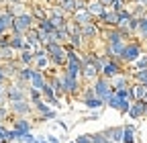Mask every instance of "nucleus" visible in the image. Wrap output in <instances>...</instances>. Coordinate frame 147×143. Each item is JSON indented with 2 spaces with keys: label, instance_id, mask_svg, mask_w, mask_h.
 I'll list each match as a JSON object with an SVG mask.
<instances>
[{
  "label": "nucleus",
  "instance_id": "nucleus-1",
  "mask_svg": "<svg viewBox=\"0 0 147 143\" xmlns=\"http://www.w3.org/2000/svg\"><path fill=\"white\" fill-rule=\"evenodd\" d=\"M33 23H35V19L31 16V12L27 10V12H23V14L14 16L10 31H12V35H25L29 29H33Z\"/></svg>",
  "mask_w": 147,
  "mask_h": 143
},
{
  "label": "nucleus",
  "instance_id": "nucleus-2",
  "mask_svg": "<svg viewBox=\"0 0 147 143\" xmlns=\"http://www.w3.org/2000/svg\"><path fill=\"white\" fill-rule=\"evenodd\" d=\"M141 55H143L141 43H137V41H129V43L125 45L123 53H121L119 61H123V63H135V61H137Z\"/></svg>",
  "mask_w": 147,
  "mask_h": 143
},
{
  "label": "nucleus",
  "instance_id": "nucleus-3",
  "mask_svg": "<svg viewBox=\"0 0 147 143\" xmlns=\"http://www.w3.org/2000/svg\"><path fill=\"white\" fill-rule=\"evenodd\" d=\"M94 96L96 98H100L104 104H106V100L110 98V94H113V86H110V82L106 80V78H102V76H98L96 80H94Z\"/></svg>",
  "mask_w": 147,
  "mask_h": 143
},
{
  "label": "nucleus",
  "instance_id": "nucleus-4",
  "mask_svg": "<svg viewBox=\"0 0 147 143\" xmlns=\"http://www.w3.org/2000/svg\"><path fill=\"white\" fill-rule=\"evenodd\" d=\"M119 74H123V67H121L119 59H108V61L104 63L102 72H100V76L106 78V80H113V78L119 76Z\"/></svg>",
  "mask_w": 147,
  "mask_h": 143
},
{
  "label": "nucleus",
  "instance_id": "nucleus-5",
  "mask_svg": "<svg viewBox=\"0 0 147 143\" xmlns=\"http://www.w3.org/2000/svg\"><path fill=\"white\" fill-rule=\"evenodd\" d=\"M49 21H51V25H53L55 29H61V27H65V23H67V14H65L59 6H55V8L49 10Z\"/></svg>",
  "mask_w": 147,
  "mask_h": 143
},
{
  "label": "nucleus",
  "instance_id": "nucleus-6",
  "mask_svg": "<svg viewBox=\"0 0 147 143\" xmlns=\"http://www.w3.org/2000/svg\"><path fill=\"white\" fill-rule=\"evenodd\" d=\"M10 113L16 115V117H27L33 113V104L27 102V100H16V102H10Z\"/></svg>",
  "mask_w": 147,
  "mask_h": 143
},
{
  "label": "nucleus",
  "instance_id": "nucleus-7",
  "mask_svg": "<svg viewBox=\"0 0 147 143\" xmlns=\"http://www.w3.org/2000/svg\"><path fill=\"white\" fill-rule=\"evenodd\" d=\"M6 100H8V102L25 100V88H23V84H12V86H6Z\"/></svg>",
  "mask_w": 147,
  "mask_h": 143
},
{
  "label": "nucleus",
  "instance_id": "nucleus-8",
  "mask_svg": "<svg viewBox=\"0 0 147 143\" xmlns=\"http://www.w3.org/2000/svg\"><path fill=\"white\" fill-rule=\"evenodd\" d=\"M61 80H63V90H65V94H78V90H80V80L78 78H71V76H67L65 72L61 74Z\"/></svg>",
  "mask_w": 147,
  "mask_h": 143
},
{
  "label": "nucleus",
  "instance_id": "nucleus-9",
  "mask_svg": "<svg viewBox=\"0 0 147 143\" xmlns=\"http://www.w3.org/2000/svg\"><path fill=\"white\" fill-rule=\"evenodd\" d=\"M71 21L76 23V25H80V27H84L88 23H94V16H92L86 8H80V10H76V12L71 14Z\"/></svg>",
  "mask_w": 147,
  "mask_h": 143
},
{
  "label": "nucleus",
  "instance_id": "nucleus-10",
  "mask_svg": "<svg viewBox=\"0 0 147 143\" xmlns=\"http://www.w3.org/2000/svg\"><path fill=\"white\" fill-rule=\"evenodd\" d=\"M129 119L131 121H139V119H143L145 117V102L143 100H135L133 104H131V109H129Z\"/></svg>",
  "mask_w": 147,
  "mask_h": 143
},
{
  "label": "nucleus",
  "instance_id": "nucleus-11",
  "mask_svg": "<svg viewBox=\"0 0 147 143\" xmlns=\"http://www.w3.org/2000/svg\"><path fill=\"white\" fill-rule=\"evenodd\" d=\"M12 129H14L18 135H25V133H31V131H33V125H31V121H29L27 117H16Z\"/></svg>",
  "mask_w": 147,
  "mask_h": 143
},
{
  "label": "nucleus",
  "instance_id": "nucleus-12",
  "mask_svg": "<svg viewBox=\"0 0 147 143\" xmlns=\"http://www.w3.org/2000/svg\"><path fill=\"white\" fill-rule=\"evenodd\" d=\"M96 21H98V25L104 23L108 29H117V25H119V14H117L115 10H104V14L100 16V19H96Z\"/></svg>",
  "mask_w": 147,
  "mask_h": 143
},
{
  "label": "nucleus",
  "instance_id": "nucleus-13",
  "mask_svg": "<svg viewBox=\"0 0 147 143\" xmlns=\"http://www.w3.org/2000/svg\"><path fill=\"white\" fill-rule=\"evenodd\" d=\"M86 10L94 16V21L96 19H100V16L104 14V10H106V6L100 2V0H88V4H86Z\"/></svg>",
  "mask_w": 147,
  "mask_h": 143
},
{
  "label": "nucleus",
  "instance_id": "nucleus-14",
  "mask_svg": "<svg viewBox=\"0 0 147 143\" xmlns=\"http://www.w3.org/2000/svg\"><path fill=\"white\" fill-rule=\"evenodd\" d=\"M31 16L39 23V21H45V19H49V6L47 4H35V6H31Z\"/></svg>",
  "mask_w": 147,
  "mask_h": 143
},
{
  "label": "nucleus",
  "instance_id": "nucleus-15",
  "mask_svg": "<svg viewBox=\"0 0 147 143\" xmlns=\"http://www.w3.org/2000/svg\"><path fill=\"white\" fill-rule=\"evenodd\" d=\"M47 84V78H45V72L33 67V74H31V86L37 88V90H43V86Z\"/></svg>",
  "mask_w": 147,
  "mask_h": 143
},
{
  "label": "nucleus",
  "instance_id": "nucleus-16",
  "mask_svg": "<svg viewBox=\"0 0 147 143\" xmlns=\"http://www.w3.org/2000/svg\"><path fill=\"white\" fill-rule=\"evenodd\" d=\"M82 37H84V39H96V37H100V25H98L96 21L84 25V27H82Z\"/></svg>",
  "mask_w": 147,
  "mask_h": 143
},
{
  "label": "nucleus",
  "instance_id": "nucleus-17",
  "mask_svg": "<svg viewBox=\"0 0 147 143\" xmlns=\"http://www.w3.org/2000/svg\"><path fill=\"white\" fill-rule=\"evenodd\" d=\"M123 127H108V129H104L102 133L106 135V139H110L113 143H123Z\"/></svg>",
  "mask_w": 147,
  "mask_h": 143
},
{
  "label": "nucleus",
  "instance_id": "nucleus-18",
  "mask_svg": "<svg viewBox=\"0 0 147 143\" xmlns=\"http://www.w3.org/2000/svg\"><path fill=\"white\" fill-rule=\"evenodd\" d=\"M12 21H14V16H12L10 12H6V10L0 12V35H4V33H8V31H10Z\"/></svg>",
  "mask_w": 147,
  "mask_h": 143
},
{
  "label": "nucleus",
  "instance_id": "nucleus-19",
  "mask_svg": "<svg viewBox=\"0 0 147 143\" xmlns=\"http://www.w3.org/2000/svg\"><path fill=\"white\" fill-rule=\"evenodd\" d=\"M31 74H33V67L31 65L21 67V69H18V74H16V84H23L25 86V82H31Z\"/></svg>",
  "mask_w": 147,
  "mask_h": 143
},
{
  "label": "nucleus",
  "instance_id": "nucleus-20",
  "mask_svg": "<svg viewBox=\"0 0 147 143\" xmlns=\"http://www.w3.org/2000/svg\"><path fill=\"white\" fill-rule=\"evenodd\" d=\"M123 143H135V135H137V129L135 125H125L123 127Z\"/></svg>",
  "mask_w": 147,
  "mask_h": 143
},
{
  "label": "nucleus",
  "instance_id": "nucleus-21",
  "mask_svg": "<svg viewBox=\"0 0 147 143\" xmlns=\"http://www.w3.org/2000/svg\"><path fill=\"white\" fill-rule=\"evenodd\" d=\"M108 82H110V86H113V90H119V88H127V86H129V76L119 74V76H115L113 80H108Z\"/></svg>",
  "mask_w": 147,
  "mask_h": 143
},
{
  "label": "nucleus",
  "instance_id": "nucleus-22",
  "mask_svg": "<svg viewBox=\"0 0 147 143\" xmlns=\"http://www.w3.org/2000/svg\"><path fill=\"white\" fill-rule=\"evenodd\" d=\"M10 47H12L14 51H23V49H27L25 35H12V37H10Z\"/></svg>",
  "mask_w": 147,
  "mask_h": 143
},
{
  "label": "nucleus",
  "instance_id": "nucleus-23",
  "mask_svg": "<svg viewBox=\"0 0 147 143\" xmlns=\"http://www.w3.org/2000/svg\"><path fill=\"white\" fill-rule=\"evenodd\" d=\"M18 61L23 63V67L33 65V61H35V53H33L31 49H23V51H21V55H18Z\"/></svg>",
  "mask_w": 147,
  "mask_h": 143
},
{
  "label": "nucleus",
  "instance_id": "nucleus-24",
  "mask_svg": "<svg viewBox=\"0 0 147 143\" xmlns=\"http://www.w3.org/2000/svg\"><path fill=\"white\" fill-rule=\"evenodd\" d=\"M65 14H74V12H76L78 10V0H63V2L61 4H57Z\"/></svg>",
  "mask_w": 147,
  "mask_h": 143
},
{
  "label": "nucleus",
  "instance_id": "nucleus-25",
  "mask_svg": "<svg viewBox=\"0 0 147 143\" xmlns=\"http://www.w3.org/2000/svg\"><path fill=\"white\" fill-rule=\"evenodd\" d=\"M125 100H127V98H119V96L113 92V94H110V98L106 100V104L110 106V109H115V111H121L123 104H125Z\"/></svg>",
  "mask_w": 147,
  "mask_h": 143
},
{
  "label": "nucleus",
  "instance_id": "nucleus-26",
  "mask_svg": "<svg viewBox=\"0 0 147 143\" xmlns=\"http://www.w3.org/2000/svg\"><path fill=\"white\" fill-rule=\"evenodd\" d=\"M84 106H86V109H90V111H100L102 109V106H104V102L100 100V98H88V100H84Z\"/></svg>",
  "mask_w": 147,
  "mask_h": 143
},
{
  "label": "nucleus",
  "instance_id": "nucleus-27",
  "mask_svg": "<svg viewBox=\"0 0 147 143\" xmlns=\"http://www.w3.org/2000/svg\"><path fill=\"white\" fill-rule=\"evenodd\" d=\"M49 109H51V106H49V104H47V102H45L43 98H41V100H35V102H33V111H37L39 115H45V113H47Z\"/></svg>",
  "mask_w": 147,
  "mask_h": 143
},
{
  "label": "nucleus",
  "instance_id": "nucleus-28",
  "mask_svg": "<svg viewBox=\"0 0 147 143\" xmlns=\"http://www.w3.org/2000/svg\"><path fill=\"white\" fill-rule=\"evenodd\" d=\"M137 33L139 37L147 41V16H143V19H139V27H137Z\"/></svg>",
  "mask_w": 147,
  "mask_h": 143
},
{
  "label": "nucleus",
  "instance_id": "nucleus-29",
  "mask_svg": "<svg viewBox=\"0 0 147 143\" xmlns=\"http://www.w3.org/2000/svg\"><path fill=\"white\" fill-rule=\"evenodd\" d=\"M133 80L137 84H147V67L145 69H137L135 74H133Z\"/></svg>",
  "mask_w": 147,
  "mask_h": 143
},
{
  "label": "nucleus",
  "instance_id": "nucleus-30",
  "mask_svg": "<svg viewBox=\"0 0 147 143\" xmlns=\"http://www.w3.org/2000/svg\"><path fill=\"white\" fill-rule=\"evenodd\" d=\"M0 57H2V61H12V59H14V49H12V47L0 49Z\"/></svg>",
  "mask_w": 147,
  "mask_h": 143
},
{
  "label": "nucleus",
  "instance_id": "nucleus-31",
  "mask_svg": "<svg viewBox=\"0 0 147 143\" xmlns=\"http://www.w3.org/2000/svg\"><path fill=\"white\" fill-rule=\"evenodd\" d=\"M90 139H92V143H113L110 139H106V135L100 131V133H94V135H90Z\"/></svg>",
  "mask_w": 147,
  "mask_h": 143
},
{
  "label": "nucleus",
  "instance_id": "nucleus-32",
  "mask_svg": "<svg viewBox=\"0 0 147 143\" xmlns=\"http://www.w3.org/2000/svg\"><path fill=\"white\" fill-rule=\"evenodd\" d=\"M39 121H57V111H55V109H49L45 115L39 117Z\"/></svg>",
  "mask_w": 147,
  "mask_h": 143
},
{
  "label": "nucleus",
  "instance_id": "nucleus-33",
  "mask_svg": "<svg viewBox=\"0 0 147 143\" xmlns=\"http://www.w3.org/2000/svg\"><path fill=\"white\" fill-rule=\"evenodd\" d=\"M29 96H31V104H33L35 100H41V98H43V92L31 86V88H29Z\"/></svg>",
  "mask_w": 147,
  "mask_h": 143
},
{
  "label": "nucleus",
  "instance_id": "nucleus-34",
  "mask_svg": "<svg viewBox=\"0 0 147 143\" xmlns=\"http://www.w3.org/2000/svg\"><path fill=\"white\" fill-rule=\"evenodd\" d=\"M131 65H133L135 72H137V69H145V67H147V57H145V53H143V55H141L135 63H131Z\"/></svg>",
  "mask_w": 147,
  "mask_h": 143
},
{
  "label": "nucleus",
  "instance_id": "nucleus-35",
  "mask_svg": "<svg viewBox=\"0 0 147 143\" xmlns=\"http://www.w3.org/2000/svg\"><path fill=\"white\" fill-rule=\"evenodd\" d=\"M18 143H37V137L33 133H25V135L18 137Z\"/></svg>",
  "mask_w": 147,
  "mask_h": 143
},
{
  "label": "nucleus",
  "instance_id": "nucleus-36",
  "mask_svg": "<svg viewBox=\"0 0 147 143\" xmlns=\"http://www.w3.org/2000/svg\"><path fill=\"white\" fill-rule=\"evenodd\" d=\"M10 37H12V35H8V33L0 35V49H4V47H10Z\"/></svg>",
  "mask_w": 147,
  "mask_h": 143
},
{
  "label": "nucleus",
  "instance_id": "nucleus-37",
  "mask_svg": "<svg viewBox=\"0 0 147 143\" xmlns=\"http://www.w3.org/2000/svg\"><path fill=\"white\" fill-rule=\"evenodd\" d=\"M123 8H125V0H113V4H110V10L121 12Z\"/></svg>",
  "mask_w": 147,
  "mask_h": 143
},
{
  "label": "nucleus",
  "instance_id": "nucleus-38",
  "mask_svg": "<svg viewBox=\"0 0 147 143\" xmlns=\"http://www.w3.org/2000/svg\"><path fill=\"white\" fill-rule=\"evenodd\" d=\"M8 113H10V111L6 109V106H4V104H0V123H4V121L8 119Z\"/></svg>",
  "mask_w": 147,
  "mask_h": 143
},
{
  "label": "nucleus",
  "instance_id": "nucleus-39",
  "mask_svg": "<svg viewBox=\"0 0 147 143\" xmlns=\"http://www.w3.org/2000/svg\"><path fill=\"white\" fill-rule=\"evenodd\" d=\"M76 143H92V139H90V135L88 133H84V135H78L76 139H74Z\"/></svg>",
  "mask_w": 147,
  "mask_h": 143
},
{
  "label": "nucleus",
  "instance_id": "nucleus-40",
  "mask_svg": "<svg viewBox=\"0 0 147 143\" xmlns=\"http://www.w3.org/2000/svg\"><path fill=\"white\" fill-rule=\"evenodd\" d=\"M82 98H84V100H88V98H94V88H88V90H84Z\"/></svg>",
  "mask_w": 147,
  "mask_h": 143
},
{
  "label": "nucleus",
  "instance_id": "nucleus-41",
  "mask_svg": "<svg viewBox=\"0 0 147 143\" xmlns=\"http://www.w3.org/2000/svg\"><path fill=\"white\" fill-rule=\"evenodd\" d=\"M47 143H59V139L53 137V135H47Z\"/></svg>",
  "mask_w": 147,
  "mask_h": 143
},
{
  "label": "nucleus",
  "instance_id": "nucleus-42",
  "mask_svg": "<svg viewBox=\"0 0 147 143\" xmlns=\"http://www.w3.org/2000/svg\"><path fill=\"white\" fill-rule=\"evenodd\" d=\"M100 2H102L104 6H110V4H113V0H100Z\"/></svg>",
  "mask_w": 147,
  "mask_h": 143
},
{
  "label": "nucleus",
  "instance_id": "nucleus-43",
  "mask_svg": "<svg viewBox=\"0 0 147 143\" xmlns=\"http://www.w3.org/2000/svg\"><path fill=\"white\" fill-rule=\"evenodd\" d=\"M18 2H25V0H8V4H18Z\"/></svg>",
  "mask_w": 147,
  "mask_h": 143
},
{
  "label": "nucleus",
  "instance_id": "nucleus-44",
  "mask_svg": "<svg viewBox=\"0 0 147 143\" xmlns=\"http://www.w3.org/2000/svg\"><path fill=\"white\" fill-rule=\"evenodd\" d=\"M37 143H47V139H45V141H43V139H37Z\"/></svg>",
  "mask_w": 147,
  "mask_h": 143
},
{
  "label": "nucleus",
  "instance_id": "nucleus-45",
  "mask_svg": "<svg viewBox=\"0 0 147 143\" xmlns=\"http://www.w3.org/2000/svg\"><path fill=\"white\" fill-rule=\"evenodd\" d=\"M145 119H147V102H145Z\"/></svg>",
  "mask_w": 147,
  "mask_h": 143
},
{
  "label": "nucleus",
  "instance_id": "nucleus-46",
  "mask_svg": "<svg viewBox=\"0 0 147 143\" xmlns=\"http://www.w3.org/2000/svg\"><path fill=\"white\" fill-rule=\"evenodd\" d=\"M55 2H57V4H61V2H63V0H55Z\"/></svg>",
  "mask_w": 147,
  "mask_h": 143
},
{
  "label": "nucleus",
  "instance_id": "nucleus-47",
  "mask_svg": "<svg viewBox=\"0 0 147 143\" xmlns=\"http://www.w3.org/2000/svg\"><path fill=\"white\" fill-rule=\"evenodd\" d=\"M133 2H139V0H133Z\"/></svg>",
  "mask_w": 147,
  "mask_h": 143
},
{
  "label": "nucleus",
  "instance_id": "nucleus-48",
  "mask_svg": "<svg viewBox=\"0 0 147 143\" xmlns=\"http://www.w3.org/2000/svg\"><path fill=\"white\" fill-rule=\"evenodd\" d=\"M0 63H2V57H0Z\"/></svg>",
  "mask_w": 147,
  "mask_h": 143
},
{
  "label": "nucleus",
  "instance_id": "nucleus-49",
  "mask_svg": "<svg viewBox=\"0 0 147 143\" xmlns=\"http://www.w3.org/2000/svg\"><path fill=\"white\" fill-rule=\"evenodd\" d=\"M145 57H147V51H145Z\"/></svg>",
  "mask_w": 147,
  "mask_h": 143
},
{
  "label": "nucleus",
  "instance_id": "nucleus-50",
  "mask_svg": "<svg viewBox=\"0 0 147 143\" xmlns=\"http://www.w3.org/2000/svg\"><path fill=\"white\" fill-rule=\"evenodd\" d=\"M69 143H76V141H69Z\"/></svg>",
  "mask_w": 147,
  "mask_h": 143
},
{
  "label": "nucleus",
  "instance_id": "nucleus-51",
  "mask_svg": "<svg viewBox=\"0 0 147 143\" xmlns=\"http://www.w3.org/2000/svg\"><path fill=\"white\" fill-rule=\"evenodd\" d=\"M0 4H2V0H0Z\"/></svg>",
  "mask_w": 147,
  "mask_h": 143
},
{
  "label": "nucleus",
  "instance_id": "nucleus-52",
  "mask_svg": "<svg viewBox=\"0 0 147 143\" xmlns=\"http://www.w3.org/2000/svg\"><path fill=\"white\" fill-rule=\"evenodd\" d=\"M8 143H12V141H8Z\"/></svg>",
  "mask_w": 147,
  "mask_h": 143
}]
</instances>
